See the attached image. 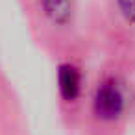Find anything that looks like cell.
Masks as SVG:
<instances>
[{
	"label": "cell",
	"mask_w": 135,
	"mask_h": 135,
	"mask_svg": "<svg viewBox=\"0 0 135 135\" xmlns=\"http://www.w3.org/2000/svg\"><path fill=\"white\" fill-rule=\"evenodd\" d=\"M126 107V98L120 85L115 80L102 81L93 98V111L100 120H117Z\"/></svg>",
	"instance_id": "obj_1"
},
{
	"label": "cell",
	"mask_w": 135,
	"mask_h": 135,
	"mask_svg": "<svg viewBox=\"0 0 135 135\" xmlns=\"http://www.w3.org/2000/svg\"><path fill=\"white\" fill-rule=\"evenodd\" d=\"M45 15L57 26L69 24L72 19V0H41Z\"/></svg>",
	"instance_id": "obj_3"
},
{
	"label": "cell",
	"mask_w": 135,
	"mask_h": 135,
	"mask_svg": "<svg viewBox=\"0 0 135 135\" xmlns=\"http://www.w3.org/2000/svg\"><path fill=\"white\" fill-rule=\"evenodd\" d=\"M57 85H59L61 96L67 102H74L81 89V76H80L78 69L69 63L61 65L57 70Z\"/></svg>",
	"instance_id": "obj_2"
},
{
	"label": "cell",
	"mask_w": 135,
	"mask_h": 135,
	"mask_svg": "<svg viewBox=\"0 0 135 135\" xmlns=\"http://www.w3.org/2000/svg\"><path fill=\"white\" fill-rule=\"evenodd\" d=\"M117 4H118V9H120L122 17L128 22L135 24V0H117Z\"/></svg>",
	"instance_id": "obj_4"
}]
</instances>
